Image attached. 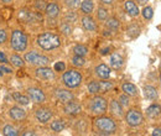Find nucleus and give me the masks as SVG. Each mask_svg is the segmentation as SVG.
<instances>
[{"mask_svg":"<svg viewBox=\"0 0 161 136\" xmlns=\"http://www.w3.org/2000/svg\"><path fill=\"white\" fill-rule=\"evenodd\" d=\"M108 16H109V10L105 8V5H102V6H99V8L97 9V11H96V18H97L98 21L104 22Z\"/></svg>","mask_w":161,"mask_h":136,"instance_id":"nucleus-37","label":"nucleus"},{"mask_svg":"<svg viewBox=\"0 0 161 136\" xmlns=\"http://www.w3.org/2000/svg\"><path fill=\"white\" fill-rule=\"evenodd\" d=\"M50 1H57V3H58V1H60V0H50Z\"/></svg>","mask_w":161,"mask_h":136,"instance_id":"nucleus-54","label":"nucleus"},{"mask_svg":"<svg viewBox=\"0 0 161 136\" xmlns=\"http://www.w3.org/2000/svg\"><path fill=\"white\" fill-rule=\"evenodd\" d=\"M153 136H161V128H155L154 131L151 133Z\"/></svg>","mask_w":161,"mask_h":136,"instance_id":"nucleus-48","label":"nucleus"},{"mask_svg":"<svg viewBox=\"0 0 161 136\" xmlns=\"http://www.w3.org/2000/svg\"><path fill=\"white\" fill-rule=\"evenodd\" d=\"M63 20L64 21H68L69 24H75L78 20V14L75 10H68L67 13L63 14Z\"/></svg>","mask_w":161,"mask_h":136,"instance_id":"nucleus-39","label":"nucleus"},{"mask_svg":"<svg viewBox=\"0 0 161 136\" xmlns=\"http://www.w3.org/2000/svg\"><path fill=\"white\" fill-rule=\"evenodd\" d=\"M73 129L75 131H77V134H86V131L88 130V121L86 119H80L75 121Z\"/></svg>","mask_w":161,"mask_h":136,"instance_id":"nucleus-34","label":"nucleus"},{"mask_svg":"<svg viewBox=\"0 0 161 136\" xmlns=\"http://www.w3.org/2000/svg\"><path fill=\"white\" fill-rule=\"evenodd\" d=\"M80 26L83 27L84 31H88V32H96L98 30L97 21L92 15H83L80 18Z\"/></svg>","mask_w":161,"mask_h":136,"instance_id":"nucleus-18","label":"nucleus"},{"mask_svg":"<svg viewBox=\"0 0 161 136\" xmlns=\"http://www.w3.org/2000/svg\"><path fill=\"white\" fill-rule=\"evenodd\" d=\"M141 16L144 18V20H146V21H151L153 18H154V9H153V6H150V5H145L144 8H142V10L140 11Z\"/></svg>","mask_w":161,"mask_h":136,"instance_id":"nucleus-38","label":"nucleus"},{"mask_svg":"<svg viewBox=\"0 0 161 136\" xmlns=\"http://www.w3.org/2000/svg\"><path fill=\"white\" fill-rule=\"evenodd\" d=\"M9 41V32L6 29H0V46L6 45V42Z\"/></svg>","mask_w":161,"mask_h":136,"instance_id":"nucleus-44","label":"nucleus"},{"mask_svg":"<svg viewBox=\"0 0 161 136\" xmlns=\"http://www.w3.org/2000/svg\"><path fill=\"white\" fill-rule=\"evenodd\" d=\"M25 92H26L27 97L30 98V100L34 104H45L47 101L46 92L42 88L37 87V85H29Z\"/></svg>","mask_w":161,"mask_h":136,"instance_id":"nucleus-10","label":"nucleus"},{"mask_svg":"<svg viewBox=\"0 0 161 136\" xmlns=\"http://www.w3.org/2000/svg\"><path fill=\"white\" fill-rule=\"evenodd\" d=\"M124 10L130 18H138L140 15L139 5L135 3V0H126L124 3Z\"/></svg>","mask_w":161,"mask_h":136,"instance_id":"nucleus-20","label":"nucleus"},{"mask_svg":"<svg viewBox=\"0 0 161 136\" xmlns=\"http://www.w3.org/2000/svg\"><path fill=\"white\" fill-rule=\"evenodd\" d=\"M87 90H88V93L91 95L99 94V79H92L87 84Z\"/></svg>","mask_w":161,"mask_h":136,"instance_id":"nucleus-36","label":"nucleus"},{"mask_svg":"<svg viewBox=\"0 0 161 136\" xmlns=\"http://www.w3.org/2000/svg\"><path fill=\"white\" fill-rule=\"evenodd\" d=\"M20 135L21 136H35V135H37V133H36V130L32 129V128H26V129L20 130Z\"/></svg>","mask_w":161,"mask_h":136,"instance_id":"nucleus-46","label":"nucleus"},{"mask_svg":"<svg viewBox=\"0 0 161 136\" xmlns=\"http://www.w3.org/2000/svg\"><path fill=\"white\" fill-rule=\"evenodd\" d=\"M53 69L55 72H58V73H62L63 71H66V63L63 61H58L53 64Z\"/></svg>","mask_w":161,"mask_h":136,"instance_id":"nucleus-45","label":"nucleus"},{"mask_svg":"<svg viewBox=\"0 0 161 136\" xmlns=\"http://www.w3.org/2000/svg\"><path fill=\"white\" fill-rule=\"evenodd\" d=\"M62 112H63V114L67 115V117H75L82 114L83 106H82V104H80L77 99H75V100H71V101H68V103L62 104Z\"/></svg>","mask_w":161,"mask_h":136,"instance_id":"nucleus-13","label":"nucleus"},{"mask_svg":"<svg viewBox=\"0 0 161 136\" xmlns=\"http://www.w3.org/2000/svg\"><path fill=\"white\" fill-rule=\"evenodd\" d=\"M80 1L82 0H63V3H64V5L67 6L68 10H77V9H80Z\"/></svg>","mask_w":161,"mask_h":136,"instance_id":"nucleus-41","label":"nucleus"},{"mask_svg":"<svg viewBox=\"0 0 161 136\" xmlns=\"http://www.w3.org/2000/svg\"><path fill=\"white\" fill-rule=\"evenodd\" d=\"M1 134L4 136H19L20 135V129H18L14 124H10V122H6L1 126L0 129Z\"/></svg>","mask_w":161,"mask_h":136,"instance_id":"nucleus-28","label":"nucleus"},{"mask_svg":"<svg viewBox=\"0 0 161 136\" xmlns=\"http://www.w3.org/2000/svg\"><path fill=\"white\" fill-rule=\"evenodd\" d=\"M13 73H14V71H13L11 67H9L8 64L0 63V77H3L4 74H6V76H11Z\"/></svg>","mask_w":161,"mask_h":136,"instance_id":"nucleus-43","label":"nucleus"},{"mask_svg":"<svg viewBox=\"0 0 161 136\" xmlns=\"http://www.w3.org/2000/svg\"><path fill=\"white\" fill-rule=\"evenodd\" d=\"M69 63L72 64V67H75V68H78V69H80V68H82V67H84V66H86L87 59H86V57L73 55V56L69 58Z\"/></svg>","mask_w":161,"mask_h":136,"instance_id":"nucleus-35","label":"nucleus"},{"mask_svg":"<svg viewBox=\"0 0 161 136\" xmlns=\"http://www.w3.org/2000/svg\"><path fill=\"white\" fill-rule=\"evenodd\" d=\"M8 58H9V64H11L14 68H24L25 64H26L24 57L21 56L20 53L14 52V51H13L11 53H9Z\"/></svg>","mask_w":161,"mask_h":136,"instance_id":"nucleus-21","label":"nucleus"},{"mask_svg":"<svg viewBox=\"0 0 161 136\" xmlns=\"http://www.w3.org/2000/svg\"><path fill=\"white\" fill-rule=\"evenodd\" d=\"M118 101L121 104V106L123 108H129V105H130V97L129 95H126L125 93H121L118 95Z\"/></svg>","mask_w":161,"mask_h":136,"instance_id":"nucleus-42","label":"nucleus"},{"mask_svg":"<svg viewBox=\"0 0 161 136\" xmlns=\"http://www.w3.org/2000/svg\"><path fill=\"white\" fill-rule=\"evenodd\" d=\"M0 63H4V64H9V58H8V56L3 52V51H0Z\"/></svg>","mask_w":161,"mask_h":136,"instance_id":"nucleus-47","label":"nucleus"},{"mask_svg":"<svg viewBox=\"0 0 161 136\" xmlns=\"http://www.w3.org/2000/svg\"><path fill=\"white\" fill-rule=\"evenodd\" d=\"M108 110H109V114L112 117H114L115 119H120L124 117V108L121 106V104L118 101L117 98H112L110 101L108 103Z\"/></svg>","mask_w":161,"mask_h":136,"instance_id":"nucleus-15","label":"nucleus"},{"mask_svg":"<svg viewBox=\"0 0 161 136\" xmlns=\"http://www.w3.org/2000/svg\"><path fill=\"white\" fill-rule=\"evenodd\" d=\"M11 97H13L14 103L19 104V105H21V106H27V105H30V103H31L30 98L27 97V94H26V93H21V92H13V93H11Z\"/></svg>","mask_w":161,"mask_h":136,"instance_id":"nucleus-26","label":"nucleus"},{"mask_svg":"<svg viewBox=\"0 0 161 136\" xmlns=\"http://www.w3.org/2000/svg\"><path fill=\"white\" fill-rule=\"evenodd\" d=\"M8 117H10L14 122H24L26 121L27 119V112L24 109V106H21L19 104H15V105H11L9 106L8 109Z\"/></svg>","mask_w":161,"mask_h":136,"instance_id":"nucleus-12","label":"nucleus"},{"mask_svg":"<svg viewBox=\"0 0 161 136\" xmlns=\"http://www.w3.org/2000/svg\"><path fill=\"white\" fill-rule=\"evenodd\" d=\"M48 124H50V130H51L52 133H56V134L62 133L63 130L67 129V122H66V120L62 119V117L51 120V122H48Z\"/></svg>","mask_w":161,"mask_h":136,"instance_id":"nucleus-25","label":"nucleus"},{"mask_svg":"<svg viewBox=\"0 0 161 136\" xmlns=\"http://www.w3.org/2000/svg\"><path fill=\"white\" fill-rule=\"evenodd\" d=\"M146 117L150 120H158L161 117V104L153 103L146 109Z\"/></svg>","mask_w":161,"mask_h":136,"instance_id":"nucleus-23","label":"nucleus"},{"mask_svg":"<svg viewBox=\"0 0 161 136\" xmlns=\"http://www.w3.org/2000/svg\"><path fill=\"white\" fill-rule=\"evenodd\" d=\"M0 3L4 5H11L14 3V0H0Z\"/></svg>","mask_w":161,"mask_h":136,"instance_id":"nucleus-51","label":"nucleus"},{"mask_svg":"<svg viewBox=\"0 0 161 136\" xmlns=\"http://www.w3.org/2000/svg\"><path fill=\"white\" fill-rule=\"evenodd\" d=\"M53 117V110L46 104H36L34 108V119L40 125L48 124Z\"/></svg>","mask_w":161,"mask_h":136,"instance_id":"nucleus-8","label":"nucleus"},{"mask_svg":"<svg viewBox=\"0 0 161 136\" xmlns=\"http://www.w3.org/2000/svg\"><path fill=\"white\" fill-rule=\"evenodd\" d=\"M102 3V5H113L115 0H99Z\"/></svg>","mask_w":161,"mask_h":136,"instance_id":"nucleus-50","label":"nucleus"},{"mask_svg":"<svg viewBox=\"0 0 161 136\" xmlns=\"http://www.w3.org/2000/svg\"><path fill=\"white\" fill-rule=\"evenodd\" d=\"M124 121L130 128H139L144 124L145 117L140 109L138 108H128V110L124 113Z\"/></svg>","mask_w":161,"mask_h":136,"instance_id":"nucleus-9","label":"nucleus"},{"mask_svg":"<svg viewBox=\"0 0 161 136\" xmlns=\"http://www.w3.org/2000/svg\"><path fill=\"white\" fill-rule=\"evenodd\" d=\"M58 31L62 36H71L72 32H73V26L72 24H69L68 21H64L62 20L61 22H58V26H57Z\"/></svg>","mask_w":161,"mask_h":136,"instance_id":"nucleus-29","label":"nucleus"},{"mask_svg":"<svg viewBox=\"0 0 161 136\" xmlns=\"http://www.w3.org/2000/svg\"><path fill=\"white\" fill-rule=\"evenodd\" d=\"M140 32H141L140 26H139L138 24H135V22H133V24L128 25V27H126V35H128V37H129V39L135 40L136 37H139Z\"/></svg>","mask_w":161,"mask_h":136,"instance_id":"nucleus-31","label":"nucleus"},{"mask_svg":"<svg viewBox=\"0 0 161 136\" xmlns=\"http://www.w3.org/2000/svg\"><path fill=\"white\" fill-rule=\"evenodd\" d=\"M110 74H112V68L105 63H99L94 67V76L98 79H109Z\"/></svg>","mask_w":161,"mask_h":136,"instance_id":"nucleus-19","label":"nucleus"},{"mask_svg":"<svg viewBox=\"0 0 161 136\" xmlns=\"http://www.w3.org/2000/svg\"><path fill=\"white\" fill-rule=\"evenodd\" d=\"M142 93H144V95H145L146 99H149L151 101H155L159 98V90L153 84H145L142 87Z\"/></svg>","mask_w":161,"mask_h":136,"instance_id":"nucleus-24","label":"nucleus"},{"mask_svg":"<svg viewBox=\"0 0 161 136\" xmlns=\"http://www.w3.org/2000/svg\"><path fill=\"white\" fill-rule=\"evenodd\" d=\"M16 19L21 24L26 25H34V24H41L43 22L42 13H39L36 10H31L27 8H21L16 13Z\"/></svg>","mask_w":161,"mask_h":136,"instance_id":"nucleus-7","label":"nucleus"},{"mask_svg":"<svg viewBox=\"0 0 161 136\" xmlns=\"http://www.w3.org/2000/svg\"><path fill=\"white\" fill-rule=\"evenodd\" d=\"M72 53L76 55V56H82V57H86L88 53H89V47L87 45H83V43H77L73 46L72 48Z\"/></svg>","mask_w":161,"mask_h":136,"instance_id":"nucleus-33","label":"nucleus"},{"mask_svg":"<svg viewBox=\"0 0 161 136\" xmlns=\"http://www.w3.org/2000/svg\"><path fill=\"white\" fill-rule=\"evenodd\" d=\"M108 51H110V47H107V48H104V50H102L101 53L102 55H108Z\"/></svg>","mask_w":161,"mask_h":136,"instance_id":"nucleus-52","label":"nucleus"},{"mask_svg":"<svg viewBox=\"0 0 161 136\" xmlns=\"http://www.w3.org/2000/svg\"><path fill=\"white\" fill-rule=\"evenodd\" d=\"M27 47H29V35L21 29H14L10 34V48L14 52L22 53L27 51Z\"/></svg>","mask_w":161,"mask_h":136,"instance_id":"nucleus-5","label":"nucleus"},{"mask_svg":"<svg viewBox=\"0 0 161 136\" xmlns=\"http://www.w3.org/2000/svg\"><path fill=\"white\" fill-rule=\"evenodd\" d=\"M53 97L56 98L57 101H60L61 104H64V103H68L71 100H75L77 99L76 94L72 92V89L69 88H55L53 89Z\"/></svg>","mask_w":161,"mask_h":136,"instance_id":"nucleus-14","label":"nucleus"},{"mask_svg":"<svg viewBox=\"0 0 161 136\" xmlns=\"http://www.w3.org/2000/svg\"><path fill=\"white\" fill-rule=\"evenodd\" d=\"M120 88H121V92L125 93L126 95H129L130 98L138 97V95H139V89H138V87H136L134 83H131V82H128V80L123 82Z\"/></svg>","mask_w":161,"mask_h":136,"instance_id":"nucleus-22","label":"nucleus"},{"mask_svg":"<svg viewBox=\"0 0 161 136\" xmlns=\"http://www.w3.org/2000/svg\"><path fill=\"white\" fill-rule=\"evenodd\" d=\"M86 109L89 115L98 117L107 114L108 112V100L101 94H94L89 98L86 103Z\"/></svg>","mask_w":161,"mask_h":136,"instance_id":"nucleus-3","label":"nucleus"},{"mask_svg":"<svg viewBox=\"0 0 161 136\" xmlns=\"http://www.w3.org/2000/svg\"><path fill=\"white\" fill-rule=\"evenodd\" d=\"M24 59L26 62V64L31 66V67H42V66H50L51 58L42 53L40 51H35V50H29L24 52Z\"/></svg>","mask_w":161,"mask_h":136,"instance_id":"nucleus-6","label":"nucleus"},{"mask_svg":"<svg viewBox=\"0 0 161 136\" xmlns=\"http://www.w3.org/2000/svg\"><path fill=\"white\" fill-rule=\"evenodd\" d=\"M104 26H105V29H108V30H110L113 32H117V31L120 30L121 22L120 20L118 18H115V16H108L107 20L104 21Z\"/></svg>","mask_w":161,"mask_h":136,"instance_id":"nucleus-27","label":"nucleus"},{"mask_svg":"<svg viewBox=\"0 0 161 136\" xmlns=\"http://www.w3.org/2000/svg\"><path fill=\"white\" fill-rule=\"evenodd\" d=\"M159 79H160V88H161V73L159 74Z\"/></svg>","mask_w":161,"mask_h":136,"instance_id":"nucleus-53","label":"nucleus"},{"mask_svg":"<svg viewBox=\"0 0 161 136\" xmlns=\"http://www.w3.org/2000/svg\"><path fill=\"white\" fill-rule=\"evenodd\" d=\"M36 46L42 50V51H56L62 47V43H63V40H62V35L57 34V32H53L52 30H48V31H43L39 34L36 36Z\"/></svg>","mask_w":161,"mask_h":136,"instance_id":"nucleus-2","label":"nucleus"},{"mask_svg":"<svg viewBox=\"0 0 161 136\" xmlns=\"http://www.w3.org/2000/svg\"><path fill=\"white\" fill-rule=\"evenodd\" d=\"M80 13L83 15H92L94 11V3L93 0H82L80 1Z\"/></svg>","mask_w":161,"mask_h":136,"instance_id":"nucleus-30","label":"nucleus"},{"mask_svg":"<svg viewBox=\"0 0 161 136\" xmlns=\"http://www.w3.org/2000/svg\"><path fill=\"white\" fill-rule=\"evenodd\" d=\"M92 129H93L96 135L112 136L118 133L119 126H118L115 117H112L110 114L109 115L103 114V115L94 117L93 122H92Z\"/></svg>","mask_w":161,"mask_h":136,"instance_id":"nucleus-1","label":"nucleus"},{"mask_svg":"<svg viewBox=\"0 0 161 136\" xmlns=\"http://www.w3.org/2000/svg\"><path fill=\"white\" fill-rule=\"evenodd\" d=\"M47 3H48V1H46V0H34V3H32V9L36 10V11H39V13H43L45 9H46Z\"/></svg>","mask_w":161,"mask_h":136,"instance_id":"nucleus-40","label":"nucleus"},{"mask_svg":"<svg viewBox=\"0 0 161 136\" xmlns=\"http://www.w3.org/2000/svg\"><path fill=\"white\" fill-rule=\"evenodd\" d=\"M114 88V82L110 79H99V94H105Z\"/></svg>","mask_w":161,"mask_h":136,"instance_id":"nucleus-32","label":"nucleus"},{"mask_svg":"<svg viewBox=\"0 0 161 136\" xmlns=\"http://www.w3.org/2000/svg\"><path fill=\"white\" fill-rule=\"evenodd\" d=\"M125 66V58L119 52H112L109 56V67L114 71H121Z\"/></svg>","mask_w":161,"mask_h":136,"instance_id":"nucleus-16","label":"nucleus"},{"mask_svg":"<svg viewBox=\"0 0 161 136\" xmlns=\"http://www.w3.org/2000/svg\"><path fill=\"white\" fill-rule=\"evenodd\" d=\"M160 68H161V66H160Z\"/></svg>","mask_w":161,"mask_h":136,"instance_id":"nucleus-56","label":"nucleus"},{"mask_svg":"<svg viewBox=\"0 0 161 136\" xmlns=\"http://www.w3.org/2000/svg\"><path fill=\"white\" fill-rule=\"evenodd\" d=\"M25 1H31V0H25Z\"/></svg>","mask_w":161,"mask_h":136,"instance_id":"nucleus-55","label":"nucleus"},{"mask_svg":"<svg viewBox=\"0 0 161 136\" xmlns=\"http://www.w3.org/2000/svg\"><path fill=\"white\" fill-rule=\"evenodd\" d=\"M61 83L63 84V87L69 88V89H77L80 88L83 83V74L78 68H68L66 71L62 72L61 76Z\"/></svg>","mask_w":161,"mask_h":136,"instance_id":"nucleus-4","label":"nucleus"},{"mask_svg":"<svg viewBox=\"0 0 161 136\" xmlns=\"http://www.w3.org/2000/svg\"><path fill=\"white\" fill-rule=\"evenodd\" d=\"M35 78H37L39 80L43 82H53L56 80V72L53 68H51L50 66H42V67H35L32 71Z\"/></svg>","mask_w":161,"mask_h":136,"instance_id":"nucleus-11","label":"nucleus"},{"mask_svg":"<svg viewBox=\"0 0 161 136\" xmlns=\"http://www.w3.org/2000/svg\"><path fill=\"white\" fill-rule=\"evenodd\" d=\"M61 5L57 1H48L46 5V9L43 11L46 18H52V19H58L61 15Z\"/></svg>","mask_w":161,"mask_h":136,"instance_id":"nucleus-17","label":"nucleus"},{"mask_svg":"<svg viewBox=\"0 0 161 136\" xmlns=\"http://www.w3.org/2000/svg\"><path fill=\"white\" fill-rule=\"evenodd\" d=\"M135 3H136L139 6H145V5H147L149 0H135Z\"/></svg>","mask_w":161,"mask_h":136,"instance_id":"nucleus-49","label":"nucleus"}]
</instances>
